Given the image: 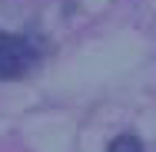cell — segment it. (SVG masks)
Returning a JSON list of instances; mask_svg holds the SVG:
<instances>
[{
	"label": "cell",
	"mask_w": 156,
	"mask_h": 152,
	"mask_svg": "<svg viewBox=\"0 0 156 152\" xmlns=\"http://www.w3.org/2000/svg\"><path fill=\"white\" fill-rule=\"evenodd\" d=\"M106 152H143V142H140L136 136H116Z\"/></svg>",
	"instance_id": "2"
},
{
	"label": "cell",
	"mask_w": 156,
	"mask_h": 152,
	"mask_svg": "<svg viewBox=\"0 0 156 152\" xmlns=\"http://www.w3.org/2000/svg\"><path fill=\"white\" fill-rule=\"evenodd\" d=\"M40 63V46L30 36L0 33V79H17Z\"/></svg>",
	"instance_id": "1"
}]
</instances>
